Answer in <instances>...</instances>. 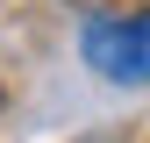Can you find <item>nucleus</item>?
Here are the masks:
<instances>
[{"label": "nucleus", "instance_id": "f257e3e1", "mask_svg": "<svg viewBox=\"0 0 150 143\" xmlns=\"http://www.w3.org/2000/svg\"><path fill=\"white\" fill-rule=\"evenodd\" d=\"M86 64L115 86H150V14H93L79 36Z\"/></svg>", "mask_w": 150, "mask_h": 143}]
</instances>
